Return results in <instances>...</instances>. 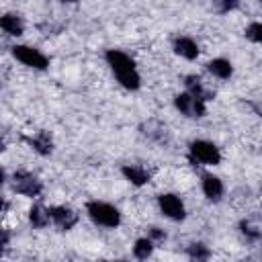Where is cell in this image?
I'll return each mask as SVG.
<instances>
[{
  "mask_svg": "<svg viewBox=\"0 0 262 262\" xmlns=\"http://www.w3.org/2000/svg\"><path fill=\"white\" fill-rule=\"evenodd\" d=\"M106 63L111 66L117 82L127 88V90H137L141 86V78L137 74V68H135V61L131 59V55H127L125 51H119V49H108L106 51Z\"/></svg>",
  "mask_w": 262,
  "mask_h": 262,
  "instance_id": "obj_1",
  "label": "cell"
},
{
  "mask_svg": "<svg viewBox=\"0 0 262 262\" xmlns=\"http://www.w3.org/2000/svg\"><path fill=\"white\" fill-rule=\"evenodd\" d=\"M86 213L96 225H102V227H108V229H113L121 223L119 209L113 207L111 203H104V201H90L86 205Z\"/></svg>",
  "mask_w": 262,
  "mask_h": 262,
  "instance_id": "obj_2",
  "label": "cell"
},
{
  "mask_svg": "<svg viewBox=\"0 0 262 262\" xmlns=\"http://www.w3.org/2000/svg\"><path fill=\"white\" fill-rule=\"evenodd\" d=\"M188 149H190V158L203 166H217L221 162V151L213 141L194 139Z\"/></svg>",
  "mask_w": 262,
  "mask_h": 262,
  "instance_id": "obj_3",
  "label": "cell"
},
{
  "mask_svg": "<svg viewBox=\"0 0 262 262\" xmlns=\"http://www.w3.org/2000/svg\"><path fill=\"white\" fill-rule=\"evenodd\" d=\"M12 55L23 66L33 68V70H47V66H49V57L45 53H41L37 47H31V45H14Z\"/></svg>",
  "mask_w": 262,
  "mask_h": 262,
  "instance_id": "obj_4",
  "label": "cell"
},
{
  "mask_svg": "<svg viewBox=\"0 0 262 262\" xmlns=\"http://www.w3.org/2000/svg\"><path fill=\"white\" fill-rule=\"evenodd\" d=\"M12 188L23 196H31L33 199V196H37L41 192V180L35 174L27 172V170H18L12 176Z\"/></svg>",
  "mask_w": 262,
  "mask_h": 262,
  "instance_id": "obj_5",
  "label": "cell"
},
{
  "mask_svg": "<svg viewBox=\"0 0 262 262\" xmlns=\"http://www.w3.org/2000/svg\"><path fill=\"white\" fill-rule=\"evenodd\" d=\"M158 205H160V211L172 219V221H182L186 217V209H184V203L178 194L174 192H164L158 196Z\"/></svg>",
  "mask_w": 262,
  "mask_h": 262,
  "instance_id": "obj_6",
  "label": "cell"
},
{
  "mask_svg": "<svg viewBox=\"0 0 262 262\" xmlns=\"http://www.w3.org/2000/svg\"><path fill=\"white\" fill-rule=\"evenodd\" d=\"M174 104H176V108H178L182 115H186V117H205V113H207L205 100L199 98V96H194V94H190V92L178 94V96L174 98Z\"/></svg>",
  "mask_w": 262,
  "mask_h": 262,
  "instance_id": "obj_7",
  "label": "cell"
},
{
  "mask_svg": "<svg viewBox=\"0 0 262 262\" xmlns=\"http://www.w3.org/2000/svg\"><path fill=\"white\" fill-rule=\"evenodd\" d=\"M49 219L59 227V229H72L78 221V213L66 205H57V207H49Z\"/></svg>",
  "mask_w": 262,
  "mask_h": 262,
  "instance_id": "obj_8",
  "label": "cell"
},
{
  "mask_svg": "<svg viewBox=\"0 0 262 262\" xmlns=\"http://www.w3.org/2000/svg\"><path fill=\"white\" fill-rule=\"evenodd\" d=\"M121 172H123V176H125L131 184H135V186H143V184L149 182V172H147L143 166H137V164H125V166L121 168Z\"/></svg>",
  "mask_w": 262,
  "mask_h": 262,
  "instance_id": "obj_9",
  "label": "cell"
},
{
  "mask_svg": "<svg viewBox=\"0 0 262 262\" xmlns=\"http://www.w3.org/2000/svg\"><path fill=\"white\" fill-rule=\"evenodd\" d=\"M174 51L184 59H196L199 57V45L190 37H176L174 39Z\"/></svg>",
  "mask_w": 262,
  "mask_h": 262,
  "instance_id": "obj_10",
  "label": "cell"
},
{
  "mask_svg": "<svg viewBox=\"0 0 262 262\" xmlns=\"http://www.w3.org/2000/svg\"><path fill=\"white\" fill-rule=\"evenodd\" d=\"M0 29H2L4 33L12 35V37H18V35H23V31H25V23H23V18H20L18 14L8 12V14H2V16H0Z\"/></svg>",
  "mask_w": 262,
  "mask_h": 262,
  "instance_id": "obj_11",
  "label": "cell"
},
{
  "mask_svg": "<svg viewBox=\"0 0 262 262\" xmlns=\"http://www.w3.org/2000/svg\"><path fill=\"white\" fill-rule=\"evenodd\" d=\"M203 192L209 201H219L223 194V182L213 174H205L203 176Z\"/></svg>",
  "mask_w": 262,
  "mask_h": 262,
  "instance_id": "obj_12",
  "label": "cell"
},
{
  "mask_svg": "<svg viewBox=\"0 0 262 262\" xmlns=\"http://www.w3.org/2000/svg\"><path fill=\"white\" fill-rule=\"evenodd\" d=\"M27 143H29L37 154H41V156H47V154H51V149H53V141H51V137H49L45 131H39V133L27 137Z\"/></svg>",
  "mask_w": 262,
  "mask_h": 262,
  "instance_id": "obj_13",
  "label": "cell"
},
{
  "mask_svg": "<svg viewBox=\"0 0 262 262\" xmlns=\"http://www.w3.org/2000/svg\"><path fill=\"white\" fill-rule=\"evenodd\" d=\"M207 70H209L215 78H221V80H227V78H231V74H233L231 61H229V59H223V57L211 59V61L207 63Z\"/></svg>",
  "mask_w": 262,
  "mask_h": 262,
  "instance_id": "obj_14",
  "label": "cell"
},
{
  "mask_svg": "<svg viewBox=\"0 0 262 262\" xmlns=\"http://www.w3.org/2000/svg\"><path fill=\"white\" fill-rule=\"evenodd\" d=\"M29 221H31V225L33 227H45V225H49V209H45V207H41V205H33L31 207V211H29Z\"/></svg>",
  "mask_w": 262,
  "mask_h": 262,
  "instance_id": "obj_15",
  "label": "cell"
},
{
  "mask_svg": "<svg viewBox=\"0 0 262 262\" xmlns=\"http://www.w3.org/2000/svg\"><path fill=\"white\" fill-rule=\"evenodd\" d=\"M133 254H135V258H139V260L149 258V256L154 254V239H149V237H139V239L135 242V246H133Z\"/></svg>",
  "mask_w": 262,
  "mask_h": 262,
  "instance_id": "obj_16",
  "label": "cell"
},
{
  "mask_svg": "<svg viewBox=\"0 0 262 262\" xmlns=\"http://www.w3.org/2000/svg\"><path fill=\"white\" fill-rule=\"evenodd\" d=\"M188 256L196 258V260H205V258H209V250L203 244H190L188 246Z\"/></svg>",
  "mask_w": 262,
  "mask_h": 262,
  "instance_id": "obj_17",
  "label": "cell"
},
{
  "mask_svg": "<svg viewBox=\"0 0 262 262\" xmlns=\"http://www.w3.org/2000/svg\"><path fill=\"white\" fill-rule=\"evenodd\" d=\"M246 37L254 43H260L262 41V25L260 23H252L248 29H246Z\"/></svg>",
  "mask_w": 262,
  "mask_h": 262,
  "instance_id": "obj_18",
  "label": "cell"
},
{
  "mask_svg": "<svg viewBox=\"0 0 262 262\" xmlns=\"http://www.w3.org/2000/svg\"><path fill=\"white\" fill-rule=\"evenodd\" d=\"M213 4L219 12H229L239 6V0H213Z\"/></svg>",
  "mask_w": 262,
  "mask_h": 262,
  "instance_id": "obj_19",
  "label": "cell"
},
{
  "mask_svg": "<svg viewBox=\"0 0 262 262\" xmlns=\"http://www.w3.org/2000/svg\"><path fill=\"white\" fill-rule=\"evenodd\" d=\"M242 233H244L248 239H258V237H260L258 227H256V225H252V223H248V221H244V223H242Z\"/></svg>",
  "mask_w": 262,
  "mask_h": 262,
  "instance_id": "obj_20",
  "label": "cell"
},
{
  "mask_svg": "<svg viewBox=\"0 0 262 262\" xmlns=\"http://www.w3.org/2000/svg\"><path fill=\"white\" fill-rule=\"evenodd\" d=\"M8 239H10V233L6 229H0V252L8 246Z\"/></svg>",
  "mask_w": 262,
  "mask_h": 262,
  "instance_id": "obj_21",
  "label": "cell"
},
{
  "mask_svg": "<svg viewBox=\"0 0 262 262\" xmlns=\"http://www.w3.org/2000/svg\"><path fill=\"white\" fill-rule=\"evenodd\" d=\"M149 235H151L149 239H164V237H166V233H164L160 227H151V229H149Z\"/></svg>",
  "mask_w": 262,
  "mask_h": 262,
  "instance_id": "obj_22",
  "label": "cell"
},
{
  "mask_svg": "<svg viewBox=\"0 0 262 262\" xmlns=\"http://www.w3.org/2000/svg\"><path fill=\"white\" fill-rule=\"evenodd\" d=\"M4 209H6V201L0 196V215H2V211H4Z\"/></svg>",
  "mask_w": 262,
  "mask_h": 262,
  "instance_id": "obj_23",
  "label": "cell"
},
{
  "mask_svg": "<svg viewBox=\"0 0 262 262\" xmlns=\"http://www.w3.org/2000/svg\"><path fill=\"white\" fill-rule=\"evenodd\" d=\"M4 180H6V176H4V170H0V186L4 184Z\"/></svg>",
  "mask_w": 262,
  "mask_h": 262,
  "instance_id": "obj_24",
  "label": "cell"
},
{
  "mask_svg": "<svg viewBox=\"0 0 262 262\" xmlns=\"http://www.w3.org/2000/svg\"><path fill=\"white\" fill-rule=\"evenodd\" d=\"M2 149H4V141L0 139V151H2Z\"/></svg>",
  "mask_w": 262,
  "mask_h": 262,
  "instance_id": "obj_25",
  "label": "cell"
},
{
  "mask_svg": "<svg viewBox=\"0 0 262 262\" xmlns=\"http://www.w3.org/2000/svg\"><path fill=\"white\" fill-rule=\"evenodd\" d=\"M61 2H78V0H61Z\"/></svg>",
  "mask_w": 262,
  "mask_h": 262,
  "instance_id": "obj_26",
  "label": "cell"
}]
</instances>
